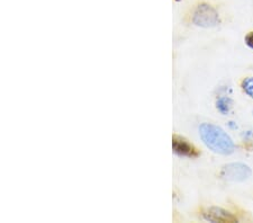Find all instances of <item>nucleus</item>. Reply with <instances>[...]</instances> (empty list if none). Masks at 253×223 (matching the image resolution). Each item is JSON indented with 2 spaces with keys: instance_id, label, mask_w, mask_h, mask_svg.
Returning a JSON list of instances; mask_svg holds the SVG:
<instances>
[{
  "instance_id": "nucleus-1",
  "label": "nucleus",
  "mask_w": 253,
  "mask_h": 223,
  "mask_svg": "<svg viewBox=\"0 0 253 223\" xmlns=\"http://www.w3.org/2000/svg\"><path fill=\"white\" fill-rule=\"evenodd\" d=\"M199 135L206 147L215 153L223 156L232 155L235 144L231 136L222 128L211 123H203L199 127Z\"/></svg>"
},
{
  "instance_id": "nucleus-2",
  "label": "nucleus",
  "mask_w": 253,
  "mask_h": 223,
  "mask_svg": "<svg viewBox=\"0 0 253 223\" xmlns=\"http://www.w3.org/2000/svg\"><path fill=\"white\" fill-rule=\"evenodd\" d=\"M190 22L195 26L203 28L215 27L219 24L218 11L210 3L199 2L191 10Z\"/></svg>"
},
{
  "instance_id": "nucleus-3",
  "label": "nucleus",
  "mask_w": 253,
  "mask_h": 223,
  "mask_svg": "<svg viewBox=\"0 0 253 223\" xmlns=\"http://www.w3.org/2000/svg\"><path fill=\"white\" fill-rule=\"evenodd\" d=\"M251 168L242 162L227 164L222 168L219 175L225 180L230 181H244L251 176Z\"/></svg>"
},
{
  "instance_id": "nucleus-4",
  "label": "nucleus",
  "mask_w": 253,
  "mask_h": 223,
  "mask_svg": "<svg viewBox=\"0 0 253 223\" xmlns=\"http://www.w3.org/2000/svg\"><path fill=\"white\" fill-rule=\"evenodd\" d=\"M172 149L175 155L181 158H197L201 156L199 150L181 135H172Z\"/></svg>"
},
{
  "instance_id": "nucleus-5",
  "label": "nucleus",
  "mask_w": 253,
  "mask_h": 223,
  "mask_svg": "<svg viewBox=\"0 0 253 223\" xmlns=\"http://www.w3.org/2000/svg\"><path fill=\"white\" fill-rule=\"evenodd\" d=\"M203 218L210 222H221V223H233L238 222V218L234 214L228 212L227 210L218 208V206H211L203 211Z\"/></svg>"
},
{
  "instance_id": "nucleus-6",
  "label": "nucleus",
  "mask_w": 253,
  "mask_h": 223,
  "mask_svg": "<svg viewBox=\"0 0 253 223\" xmlns=\"http://www.w3.org/2000/svg\"><path fill=\"white\" fill-rule=\"evenodd\" d=\"M232 104L233 103H232V100L228 98V97H221V98H218L217 101H216V108H217L222 114L226 115L228 114V112L231 111Z\"/></svg>"
},
{
  "instance_id": "nucleus-7",
  "label": "nucleus",
  "mask_w": 253,
  "mask_h": 223,
  "mask_svg": "<svg viewBox=\"0 0 253 223\" xmlns=\"http://www.w3.org/2000/svg\"><path fill=\"white\" fill-rule=\"evenodd\" d=\"M241 87H242L243 91L246 94L253 98V77H248V78L244 79L241 84Z\"/></svg>"
},
{
  "instance_id": "nucleus-8",
  "label": "nucleus",
  "mask_w": 253,
  "mask_h": 223,
  "mask_svg": "<svg viewBox=\"0 0 253 223\" xmlns=\"http://www.w3.org/2000/svg\"><path fill=\"white\" fill-rule=\"evenodd\" d=\"M244 42H246V44L249 47L253 50V32H250V33H248L246 35V38H244Z\"/></svg>"
}]
</instances>
